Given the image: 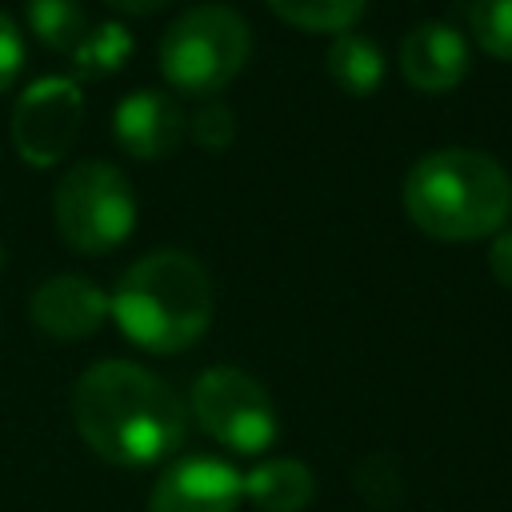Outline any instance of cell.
Here are the masks:
<instances>
[{
  "label": "cell",
  "mask_w": 512,
  "mask_h": 512,
  "mask_svg": "<svg viewBox=\"0 0 512 512\" xmlns=\"http://www.w3.org/2000/svg\"><path fill=\"white\" fill-rule=\"evenodd\" d=\"M20 68H24V40H20L16 24L0 12V92L20 76Z\"/></svg>",
  "instance_id": "19"
},
{
  "label": "cell",
  "mask_w": 512,
  "mask_h": 512,
  "mask_svg": "<svg viewBox=\"0 0 512 512\" xmlns=\"http://www.w3.org/2000/svg\"><path fill=\"white\" fill-rule=\"evenodd\" d=\"M488 268L492 276L512 292V228H500L492 236V248H488Z\"/></svg>",
  "instance_id": "20"
},
{
  "label": "cell",
  "mask_w": 512,
  "mask_h": 512,
  "mask_svg": "<svg viewBox=\"0 0 512 512\" xmlns=\"http://www.w3.org/2000/svg\"><path fill=\"white\" fill-rule=\"evenodd\" d=\"M316 496V476L308 464L276 456L260 460L244 472V500H252L260 512H300Z\"/></svg>",
  "instance_id": "12"
},
{
  "label": "cell",
  "mask_w": 512,
  "mask_h": 512,
  "mask_svg": "<svg viewBox=\"0 0 512 512\" xmlns=\"http://www.w3.org/2000/svg\"><path fill=\"white\" fill-rule=\"evenodd\" d=\"M132 56V32L124 24H96L84 32V40L72 48V60H76V72L80 76H112L128 64Z\"/></svg>",
  "instance_id": "15"
},
{
  "label": "cell",
  "mask_w": 512,
  "mask_h": 512,
  "mask_svg": "<svg viewBox=\"0 0 512 512\" xmlns=\"http://www.w3.org/2000/svg\"><path fill=\"white\" fill-rule=\"evenodd\" d=\"M112 132L116 144L136 156V160H160L168 156L184 132H188V116L176 104L172 92L164 88H136L128 92L116 108H112Z\"/></svg>",
  "instance_id": "9"
},
{
  "label": "cell",
  "mask_w": 512,
  "mask_h": 512,
  "mask_svg": "<svg viewBox=\"0 0 512 512\" xmlns=\"http://www.w3.org/2000/svg\"><path fill=\"white\" fill-rule=\"evenodd\" d=\"M116 328L144 352L172 356L192 348L212 324V280L180 248H156L124 268L108 296Z\"/></svg>",
  "instance_id": "2"
},
{
  "label": "cell",
  "mask_w": 512,
  "mask_h": 512,
  "mask_svg": "<svg viewBox=\"0 0 512 512\" xmlns=\"http://www.w3.org/2000/svg\"><path fill=\"white\" fill-rule=\"evenodd\" d=\"M80 440L116 468H148L172 456L188 416L180 396L132 360H100L72 388Z\"/></svg>",
  "instance_id": "1"
},
{
  "label": "cell",
  "mask_w": 512,
  "mask_h": 512,
  "mask_svg": "<svg viewBox=\"0 0 512 512\" xmlns=\"http://www.w3.org/2000/svg\"><path fill=\"white\" fill-rule=\"evenodd\" d=\"M252 36L228 4H196L160 36V72L184 96H216L248 60Z\"/></svg>",
  "instance_id": "4"
},
{
  "label": "cell",
  "mask_w": 512,
  "mask_h": 512,
  "mask_svg": "<svg viewBox=\"0 0 512 512\" xmlns=\"http://www.w3.org/2000/svg\"><path fill=\"white\" fill-rule=\"evenodd\" d=\"M192 412L200 428L232 452L256 456L276 440V404L264 384L232 364H216L192 384Z\"/></svg>",
  "instance_id": "6"
},
{
  "label": "cell",
  "mask_w": 512,
  "mask_h": 512,
  "mask_svg": "<svg viewBox=\"0 0 512 512\" xmlns=\"http://www.w3.org/2000/svg\"><path fill=\"white\" fill-rule=\"evenodd\" d=\"M0 268H4V244H0Z\"/></svg>",
  "instance_id": "22"
},
{
  "label": "cell",
  "mask_w": 512,
  "mask_h": 512,
  "mask_svg": "<svg viewBox=\"0 0 512 512\" xmlns=\"http://www.w3.org/2000/svg\"><path fill=\"white\" fill-rule=\"evenodd\" d=\"M472 40L500 60H512V0H468Z\"/></svg>",
  "instance_id": "17"
},
{
  "label": "cell",
  "mask_w": 512,
  "mask_h": 512,
  "mask_svg": "<svg viewBox=\"0 0 512 512\" xmlns=\"http://www.w3.org/2000/svg\"><path fill=\"white\" fill-rule=\"evenodd\" d=\"M244 500V476L216 456H188L160 472L148 496V512H236Z\"/></svg>",
  "instance_id": "8"
},
{
  "label": "cell",
  "mask_w": 512,
  "mask_h": 512,
  "mask_svg": "<svg viewBox=\"0 0 512 512\" xmlns=\"http://www.w3.org/2000/svg\"><path fill=\"white\" fill-rule=\"evenodd\" d=\"M112 8H120V12H128V16H148V12H156V8H164L168 0H108Z\"/></svg>",
  "instance_id": "21"
},
{
  "label": "cell",
  "mask_w": 512,
  "mask_h": 512,
  "mask_svg": "<svg viewBox=\"0 0 512 512\" xmlns=\"http://www.w3.org/2000/svg\"><path fill=\"white\" fill-rule=\"evenodd\" d=\"M32 324L56 340H84L108 320V292L88 276H52L28 300Z\"/></svg>",
  "instance_id": "10"
},
{
  "label": "cell",
  "mask_w": 512,
  "mask_h": 512,
  "mask_svg": "<svg viewBox=\"0 0 512 512\" xmlns=\"http://www.w3.org/2000/svg\"><path fill=\"white\" fill-rule=\"evenodd\" d=\"M60 236L88 256L120 248L136 228V192L128 176L104 160H84L64 172L52 196Z\"/></svg>",
  "instance_id": "5"
},
{
  "label": "cell",
  "mask_w": 512,
  "mask_h": 512,
  "mask_svg": "<svg viewBox=\"0 0 512 512\" xmlns=\"http://www.w3.org/2000/svg\"><path fill=\"white\" fill-rule=\"evenodd\" d=\"M80 120H84L80 84L72 76H40L20 92L12 108V144L20 160H28L32 168H48L72 148Z\"/></svg>",
  "instance_id": "7"
},
{
  "label": "cell",
  "mask_w": 512,
  "mask_h": 512,
  "mask_svg": "<svg viewBox=\"0 0 512 512\" xmlns=\"http://www.w3.org/2000/svg\"><path fill=\"white\" fill-rule=\"evenodd\" d=\"M188 128H192V140L204 144V148H228L232 136H236V120H232V112H228L220 100H212V96L200 104V112L188 120Z\"/></svg>",
  "instance_id": "18"
},
{
  "label": "cell",
  "mask_w": 512,
  "mask_h": 512,
  "mask_svg": "<svg viewBox=\"0 0 512 512\" xmlns=\"http://www.w3.org/2000/svg\"><path fill=\"white\" fill-rule=\"evenodd\" d=\"M400 196L412 224L436 240L496 236L512 216V176L476 148H436L420 156Z\"/></svg>",
  "instance_id": "3"
},
{
  "label": "cell",
  "mask_w": 512,
  "mask_h": 512,
  "mask_svg": "<svg viewBox=\"0 0 512 512\" xmlns=\"http://www.w3.org/2000/svg\"><path fill=\"white\" fill-rule=\"evenodd\" d=\"M268 8L308 32H348L364 16L368 0H268Z\"/></svg>",
  "instance_id": "16"
},
{
  "label": "cell",
  "mask_w": 512,
  "mask_h": 512,
  "mask_svg": "<svg viewBox=\"0 0 512 512\" xmlns=\"http://www.w3.org/2000/svg\"><path fill=\"white\" fill-rule=\"evenodd\" d=\"M24 16H28V28L40 36V44L56 52H72L88 32L84 8L76 0H28Z\"/></svg>",
  "instance_id": "14"
},
{
  "label": "cell",
  "mask_w": 512,
  "mask_h": 512,
  "mask_svg": "<svg viewBox=\"0 0 512 512\" xmlns=\"http://www.w3.org/2000/svg\"><path fill=\"white\" fill-rule=\"evenodd\" d=\"M400 72L420 92H448L468 76V40L448 20H420L400 40Z\"/></svg>",
  "instance_id": "11"
},
{
  "label": "cell",
  "mask_w": 512,
  "mask_h": 512,
  "mask_svg": "<svg viewBox=\"0 0 512 512\" xmlns=\"http://www.w3.org/2000/svg\"><path fill=\"white\" fill-rule=\"evenodd\" d=\"M328 76L348 92V96H372L384 84V52L376 40L360 32H336L328 44Z\"/></svg>",
  "instance_id": "13"
}]
</instances>
